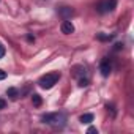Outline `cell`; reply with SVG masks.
<instances>
[{
    "instance_id": "11",
    "label": "cell",
    "mask_w": 134,
    "mask_h": 134,
    "mask_svg": "<svg viewBox=\"0 0 134 134\" xmlns=\"http://www.w3.org/2000/svg\"><path fill=\"white\" fill-rule=\"evenodd\" d=\"M5 54H7L5 46H3V44H0V58H3V57H5Z\"/></svg>"
},
{
    "instance_id": "13",
    "label": "cell",
    "mask_w": 134,
    "mask_h": 134,
    "mask_svg": "<svg viewBox=\"0 0 134 134\" xmlns=\"http://www.w3.org/2000/svg\"><path fill=\"white\" fill-rule=\"evenodd\" d=\"M5 107H7V101L0 98V109H5Z\"/></svg>"
},
{
    "instance_id": "10",
    "label": "cell",
    "mask_w": 134,
    "mask_h": 134,
    "mask_svg": "<svg viewBox=\"0 0 134 134\" xmlns=\"http://www.w3.org/2000/svg\"><path fill=\"white\" fill-rule=\"evenodd\" d=\"M96 38L101 40V41H109V40H112V35L107 36V35H101V33H99V35H96Z\"/></svg>"
},
{
    "instance_id": "7",
    "label": "cell",
    "mask_w": 134,
    "mask_h": 134,
    "mask_svg": "<svg viewBox=\"0 0 134 134\" xmlns=\"http://www.w3.org/2000/svg\"><path fill=\"white\" fill-rule=\"evenodd\" d=\"M92 121H93V115H92V114H84V115L81 117V123L88 125V123H92Z\"/></svg>"
},
{
    "instance_id": "4",
    "label": "cell",
    "mask_w": 134,
    "mask_h": 134,
    "mask_svg": "<svg viewBox=\"0 0 134 134\" xmlns=\"http://www.w3.org/2000/svg\"><path fill=\"white\" fill-rule=\"evenodd\" d=\"M60 30H62V33H65V35H71V33L74 32V25H73L71 21L65 19V21L62 22V25H60Z\"/></svg>"
},
{
    "instance_id": "3",
    "label": "cell",
    "mask_w": 134,
    "mask_h": 134,
    "mask_svg": "<svg viewBox=\"0 0 134 134\" xmlns=\"http://www.w3.org/2000/svg\"><path fill=\"white\" fill-rule=\"evenodd\" d=\"M99 71H101V74H103L104 77H107V76L110 74V71H112V63L109 62V58H104V60L99 63Z\"/></svg>"
},
{
    "instance_id": "2",
    "label": "cell",
    "mask_w": 134,
    "mask_h": 134,
    "mask_svg": "<svg viewBox=\"0 0 134 134\" xmlns=\"http://www.w3.org/2000/svg\"><path fill=\"white\" fill-rule=\"evenodd\" d=\"M60 73L58 71H54V73H47L46 76H43L41 79H40V87L41 88H46V90H49V88H52L58 81H60Z\"/></svg>"
},
{
    "instance_id": "6",
    "label": "cell",
    "mask_w": 134,
    "mask_h": 134,
    "mask_svg": "<svg viewBox=\"0 0 134 134\" xmlns=\"http://www.w3.org/2000/svg\"><path fill=\"white\" fill-rule=\"evenodd\" d=\"M106 8H107V13L114 11L117 8V0H106Z\"/></svg>"
},
{
    "instance_id": "9",
    "label": "cell",
    "mask_w": 134,
    "mask_h": 134,
    "mask_svg": "<svg viewBox=\"0 0 134 134\" xmlns=\"http://www.w3.org/2000/svg\"><path fill=\"white\" fill-rule=\"evenodd\" d=\"M7 95H8L11 99H16V98H18V90L11 87V88H8V90H7Z\"/></svg>"
},
{
    "instance_id": "1",
    "label": "cell",
    "mask_w": 134,
    "mask_h": 134,
    "mask_svg": "<svg viewBox=\"0 0 134 134\" xmlns=\"http://www.w3.org/2000/svg\"><path fill=\"white\" fill-rule=\"evenodd\" d=\"M43 123L51 125L52 128H63L66 125V115L63 112H52V114H44L41 117Z\"/></svg>"
},
{
    "instance_id": "15",
    "label": "cell",
    "mask_w": 134,
    "mask_h": 134,
    "mask_svg": "<svg viewBox=\"0 0 134 134\" xmlns=\"http://www.w3.org/2000/svg\"><path fill=\"white\" fill-rule=\"evenodd\" d=\"M87 132H90V134H92V132H96V134H98V129H96V128H93V126H90Z\"/></svg>"
},
{
    "instance_id": "12",
    "label": "cell",
    "mask_w": 134,
    "mask_h": 134,
    "mask_svg": "<svg viewBox=\"0 0 134 134\" xmlns=\"http://www.w3.org/2000/svg\"><path fill=\"white\" fill-rule=\"evenodd\" d=\"M88 85V79H79V87H87Z\"/></svg>"
},
{
    "instance_id": "8",
    "label": "cell",
    "mask_w": 134,
    "mask_h": 134,
    "mask_svg": "<svg viewBox=\"0 0 134 134\" xmlns=\"http://www.w3.org/2000/svg\"><path fill=\"white\" fill-rule=\"evenodd\" d=\"M32 103H33V106L40 107V106H41V103H43V99H41V96H40L38 93H35V95L32 96Z\"/></svg>"
},
{
    "instance_id": "14",
    "label": "cell",
    "mask_w": 134,
    "mask_h": 134,
    "mask_svg": "<svg viewBox=\"0 0 134 134\" xmlns=\"http://www.w3.org/2000/svg\"><path fill=\"white\" fill-rule=\"evenodd\" d=\"M5 77H7V73H5L3 70H0V81H3Z\"/></svg>"
},
{
    "instance_id": "5",
    "label": "cell",
    "mask_w": 134,
    "mask_h": 134,
    "mask_svg": "<svg viewBox=\"0 0 134 134\" xmlns=\"http://www.w3.org/2000/svg\"><path fill=\"white\" fill-rule=\"evenodd\" d=\"M73 14H74V10L70 8V7H62V8L58 10V16H60L63 21H65V19H70Z\"/></svg>"
}]
</instances>
